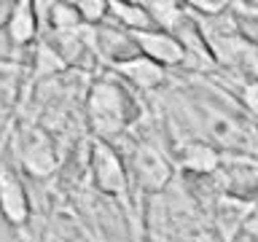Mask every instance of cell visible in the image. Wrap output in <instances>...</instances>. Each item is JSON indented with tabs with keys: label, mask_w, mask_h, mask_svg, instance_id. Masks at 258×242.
Listing matches in <instances>:
<instances>
[{
	"label": "cell",
	"mask_w": 258,
	"mask_h": 242,
	"mask_svg": "<svg viewBox=\"0 0 258 242\" xmlns=\"http://www.w3.org/2000/svg\"><path fill=\"white\" fill-rule=\"evenodd\" d=\"M89 175L97 191H102L105 197H124L129 189L126 161L105 140H94L89 145Z\"/></svg>",
	"instance_id": "7a4b0ae2"
},
{
	"label": "cell",
	"mask_w": 258,
	"mask_h": 242,
	"mask_svg": "<svg viewBox=\"0 0 258 242\" xmlns=\"http://www.w3.org/2000/svg\"><path fill=\"white\" fill-rule=\"evenodd\" d=\"M215 175H221L223 199L245 207L258 202V167L247 164V161H229V164H221Z\"/></svg>",
	"instance_id": "52a82bcc"
},
{
	"label": "cell",
	"mask_w": 258,
	"mask_h": 242,
	"mask_svg": "<svg viewBox=\"0 0 258 242\" xmlns=\"http://www.w3.org/2000/svg\"><path fill=\"white\" fill-rule=\"evenodd\" d=\"M143 48V56H148L161 68H183L185 62V48L180 43V38L164 30H151L137 35Z\"/></svg>",
	"instance_id": "ba28073f"
},
{
	"label": "cell",
	"mask_w": 258,
	"mask_h": 242,
	"mask_svg": "<svg viewBox=\"0 0 258 242\" xmlns=\"http://www.w3.org/2000/svg\"><path fill=\"white\" fill-rule=\"evenodd\" d=\"M126 161H129V175L135 177V183L143 191L156 194L161 189H167V183L172 180V172H175L172 161L167 156H161L148 143H135Z\"/></svg>",
	"instance_id": "5b68a950"
},
{
	"label": "cell",
	"mask_w": 258,
	"mask_h": 242,
	"mask_svg": "<svg viewBox=\"0 0 258 242\" xmlns=\"http://www.w3.org/2000/svg\"><path fill=\"white\" fill-rule=\"evenodd\" d=\"M151 11V19L156 24V30H164V32H175L180 24L188 19V8L185 3H172V0H151L145 3Z\"/></svg>",
	"instance_id": "4fadbf2b"
},
{
	"label": "cell",
	"mask_w": 258,
	"mask_h": 242,
	"mask_svg": "<svg viewBox=\"0 0 258 242\" xmlns=\"http://www.w3.org/2000/svg\"><path fill=\"white\" fill-rule=\"evenodd\" d=\"M16 159L24 172L32 177H46L59 167V151L54 137L40 127H24L16 137Z\"/></svg>",
	"instance_id": "3957f363"
},
{
	"label": "cell",
	"mask_w": 258,
	"mask_h": 242,
	"mask_svg": "<svg viewBox=\"0 0 258 242\" xmlns=\"http://www.w3.org/2000/svg\"><path fill=\"white\" fill-rule=\"evenodd\" d=\"M242 102L245 108L258 118V78H250L245 86H242Z\"/></svg>",
	"instance_id": "ac0fdd59"
},
{
	"label": "cell",
	"mask_w": 258,
	"mask_h": 242,
	"mask_svg": "<svg viewBox=\"0 0 258 242\" xmlns=\"http://www.w3.org/2000/svg\"><path fill=\"white\" fill-rule=\"evenodd\" d=\"M86 118L97 140L110 143L113 137L124 135L132 124L143 118V105L116 73L100 76L92 81L86 92Z\"/></svg>",
	"instance_id": "6da1fadb"
},
{
	"label": "cell",
	"mask_w": 258,
	"mask_h": 242,
	"mask_svg": "<svg viewBox=\"0 0 258 242\" xmlns=\"http://www.w3.org/2000/svg\"><path fill=\"white\" fill-rule=\"evenodd\" d=\"M11 11H14V3H6V0H0V30L6 32V24L11 19Z\"/></svg>",
	"instance_id": "ffe728a7"
},
{
	"label": "cell",
	"mask_w": 258,
	"mask_h": 242,
	"mask_svg": "<svg viewBox=\"0 0 258 242\" xmlns=\"http://www.w3.org/2000/svg\"><path fill=\"white\" fill-rule=\"evenodd\" d=\"M226 19H229L231 30L237 32L245 43L258 46V11H255V8L242 6V3H231Z\"/></svg>",
	"instance_id": "9a60e30c"
},
{
	"label": "cell",
	"mask_w": 258,
	"mask_h": 242,
	"mask_svg": "<svg viewBox=\"0 0 258 242\" xmlns=\"http://www.w3.org/2000/svg\"><path fill=\"white\" fill-rule=\"evenodd\" d=\"M188 14H199V16H207V19H221L223 14H229L231 3L229 0H191L185 3Z\"/></svg>",
	"instance_id": "e0dca14e"
},
{
	"label": "cell",
	"mask_w": 258,
	"mask_h": 242,
	"mask_svg": "<svg viewBox=\"0 0 258 242\" xmlns=\"http://www.w3.org/2000/svg\"><path fill=\"white\" fill-rule=\"evenodd\" d=\"M175 161L183 172L191 175H215L221 169V151L210 140H185L175 148Z\"/></svg>",
	"instance_id": "9c48e42d"
},
{
	"label": "cell",
	"mask_w": 258,
	"mask_h": 242,
	"mask_svg": "<svg viewBox=\"0 0 258 242\" xmlns=\"http://www.w3.org/2000/svg\"><path fill=\"white\" fill-rule=\"evenodd\" d=\"M35 32H38V11H35V3H14V11H11V19L6 24V35L14 46H27L35 40Z\"/></svg>",
	"instance_id": "7c38bea8"
},
{
	"label": "cell",
	"mask_w": 258,
	"mask_h": 242,
	"mask_svg": "<svg viewBox=\"0 0 258 242\" xmlns=\"http://www.w3.org/2000/svg\"><path fill=\"white\" fill-rule=\"evenodd\" d=\"M113 73L124 84H129L132 89H140V92H153V89H159L167 81V68H161V65H156L148 56H140V59H135L129 65H121Z\"/></svg>",
	"instance_id": "30bf717a"
},
{
	"label": "cell",
	"mask_w": 258,
	"mask_h": 242,
	"mask_svg": "<svg viewBox=\"0 0 258 242\" xmlns=\"http://www.w3.org/2000/svg\"><path fill=\"white\" fill-rule=\"evenodd\" d=\"M92 38H94L97 56H100V59L108 65V68H113V70L143 56V48H140L137 35H135V32H129V30H124L121 24H116L113 19L102 22L100 27H94Z\"/></svg>",
	"instance_id": "277c9868"
},
{
	"label": "cell",
	"mask_w": 258,
	"mask_h": 242,
	"mask_svg": "<svg viewBox=\"0 0 258 242\" xmlns=\"http://www.w3.org/2000/svg\"><path fill=\"white\" fill-rule=\"evenodd\" d=\"M229 242H258V234H255V231H250L247 226H242V229L234 234Z\"/></svg>",
	"instance_id": "d6986e66"
},
{
	"label": "cell",
	"mask_w": 258,
	"mask_h": 242,
	"mask_svg": "<svg viewBox=\"0 0 258 242\" xmlns=\"http://www.w3.org/2000/svg\"><path fill=\"white\" fill-rule=\"evenodd\" d=\"M30 197H27V189H24L19 172L14 167L3 164L0 167V215L8 226L19 229L30 221Z\"/></svg>",
	"instance_id": "8992f818"
},
{
	"label": "cell",
	"mask_w": 258,
	"mask_h": 242,
	"mask_svg": "<svg viewBox=\"0 0 258 242\" xmlns=\"http://www.w3.org/2000/svg\"><path fill=\"white\" fill-rule=\"evenodd\" d=\"M76 8L84 24H89L92 30L110 19V0H81V3H76Z\"/></svg>",
	"instance_id": "2e32d148"
},
{
	"label": "cell",
	"mask_w": 258,
	"mask_h": 242,
	"mask_svg": "<svg viewBox=\"0 0 258 242\" xmlns=\"http://www.w3.org/2000/svg\"><path fill=\"white\" fill-rule=\"evenodd\" d=\"M43 8H46V22L51 32H76L86 27L76 3H43Z\"/></svg>",
	"instance_id": "5bb4252c"
},
{
	"label": "cell",
	"mask_w": 258,
	"mask_h": 242,
	"mask_svg": "<svg viewBox=\"0 0 258 242\" xmlns=\"http://www.w3.org/2000/svg\"><path fill=\"white\" fill-rule=\"evenodd\" d=\"M110 19L116 24H121L124 30L135 32V35L156 30L148 6L137 3V0H110Z\"/></svg>",
	"instance_id": "8fae6325"
}]
</instances>
